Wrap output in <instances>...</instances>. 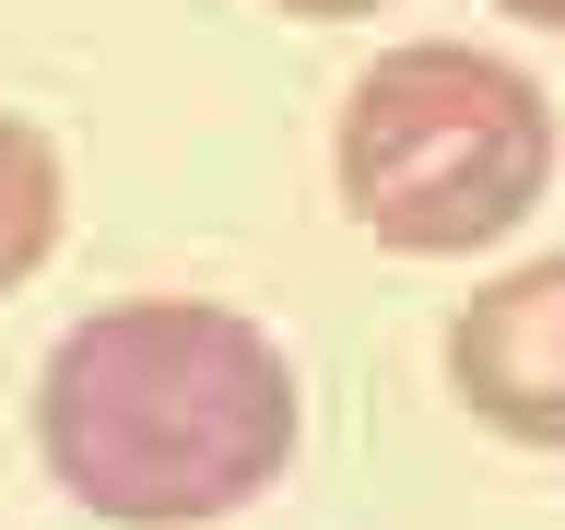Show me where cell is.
<instances>
[{
    "instance_id": "cell-1",
    "label": "cell",
    "mask_w": 565,
    "mask_h": 530,
    "mask_svg": "<svg viewBox=\"0 0 565 530\" xmlns=\"http://www.w3.org/2000/svg\"><path fill=\"white\" fill-rule=\"evenodd\" d=\"M35 459L106 530H201L271 495L307 436L282 330L224 295H118L35 365Z\"/></svg>"
},
{
    "instance_id": "cell-2",
    "label": "cell",
    "mask_w": 565,
    "mask_h": 530,
    "mask_svg": "<svg viewBox=\"0 0 565 530\" xmlns=\"http://www.w3.org/2000/svg\"><path fill=\"white\" fill-rule=\"evenodd\" d=\"M554 153H565L554 95L519 60L413 35L353 71L342 130H330V189H342L353 236H377L388 259H471L542 212Z\"/></svg>"
},
{
    "instance_id": "cell-3",
    "label": "cell",
    "mask_w": 565,
    "mask_h": 530,
    "mask_svg": "<svg viewBox=\"0 0 565 530\" xmlns=\"http://www.w3.org/2000/svg\"><path fill=\"white\" fill-rule=\"evenodd\" d=\"M436 365H448V401L483 436L565 459V247L471 283L448 307V330H436Z\"/></svg>"
},
{
    "instance_id": "cell-4",
    "label": "cell",
    "mask_w": 565,
    "mask_h": 530,
    "mask_svg": "<svg viewBox=\"0 0 565 530\" xmlns=\"http://www.w3.org/2000/svg\"><path fill=\"white\" fill-rule=\"evenodd\" d=\"M60 236H71V166H60V141L0 106V295H24V283L60 259Z\"/></svg>"
},
{
    "instance_id": "cell-5",
    "label": "cell",
    "mask_w": 565,
    "mask_h": 530,
    "mask_svg": "<svg viewBox=\"0 0 565 530\" xmlns=\"http://www.w3.org/2000/svg\"><path fill=\"white\" fill-rule=\"evenodd\" d=\"M271 12H295V24H365V12H388V0H271Z\"/></svg>"
},
{
    "instance_id": "cell-6",
    "label": "cell",
    "mask_w": 565,
    "mask_h": 530,
    "mask_svg": "<svg viewBox=\"0 0 565 530\" xmlns=\"http://www.w3.org/2000/svg\"><path fill=\"white\" fill-rule=\"evenodd\" d=\"M507 24H542V35H565V0H494Z\"/></svg>"
}]
</instances>
